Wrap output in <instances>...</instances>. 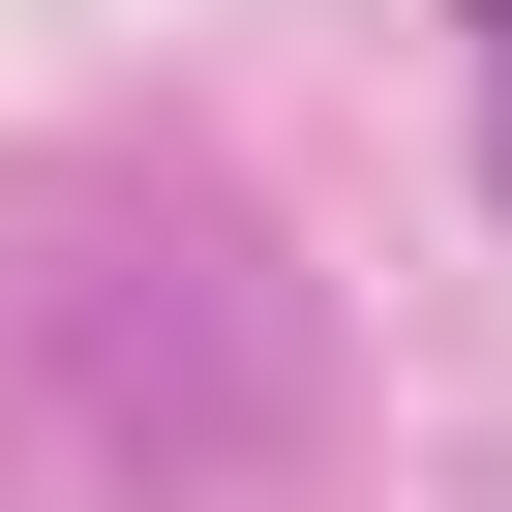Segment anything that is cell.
Returning <instances> with one entry per match:
<instances>
[{"label": "cell", "instance_id": "1", "mask_svg": "<svg viewBox=\"0 0 512 512\" xmlns=\"http://www.w3.org/2000/svg\"><path fill=\"white\" fill-rule=\"evenodd\" d=\"M482 91H512V0H482Z\"/></svg>", "mask_w": 512, "mask_h": 512}]
</instances>
